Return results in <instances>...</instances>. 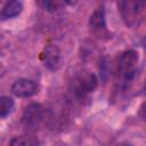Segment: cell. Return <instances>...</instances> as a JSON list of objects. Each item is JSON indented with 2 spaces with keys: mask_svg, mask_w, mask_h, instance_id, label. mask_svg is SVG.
Segmentation results:
<instances>
[{
  "mask_svg": "<svg viewBox=\"0 0 146 146\" xmlns=\"http://www.w3.org/2000/svg\"><path fill=\"white\" fill-rule=\"evenodd\" d=\"M143 1H145V2H146V0H143Z\"/></svg>",
  "mask_w": 146,
  "mask_h": 146,
  "instance_id": "obj_14",
  "label": "cell"
},
{
  "mask_svg": "<svg viewBox=\"0 0 146 146\" xmlns=\"http://www.w3.org/2000/svg\"><path fill=\"white\" fill-rule=\"evenodd\" d=\"M52 114L50 116V120L54 122V125L55 123H63L64 120L66 119V114H67V111H66V107L63 105V104H57L55 106V108H52Z\"/></svg>",
  "mask_w": 146,
  "mask_h": 146,
  "instance_id": "obj_9",
  "label": "cell"
},
{
  "mask_svg": "<svg viewBox=\"0 0 146 146\" xmlns=\"http://www.w3.org/2000/svg\"><path fill=\"white\" fill-rule=\"evenodd\" d=\"M43 119H44V108L42 107V105L38 103H32L25 107L22 115V123L26 129L32 130L39 127V124L43 121Z\"/></svg>",
  "mask_w": 146,
  "mask_h": 146,
  "instance_id": "obj_4",
  "label": "cell"
},
{
  "mask_svg": "<svg viewBox=\"0 0 146 146\" xmlns=\"http://www.w3.org/2000/svg\"><path fill=\"white\" fill-rule=\"evenodd\" d=\"M98 84L96 75L91 72H83L75 76L71 83V90L75 99L83 100L88 94L92 92Z\"/></svg>",
  "mask_w": 146,
  "mask_h": 146,
  "instance_id": "obj_2",
  "label": "cell"
},
{
  "mask_svg": "<svg viewBox=\"0 0 146 146\" xmlns=\"http://www.w3.org/2000/svg\"><path fill=\"white\" fill-rule=\"evenodd\" d=\"M23 9L22 3L18 0H9L1 10V18L2 19H9L18 16Z\"/></svg>",
  "mask_w": 146,
  "mask_h": 146,
  "instance_id": "obj_8",
  "label": "cell"
},
{
  "mask_svg": "<svg viewBox=\"0 0 146 146\" xmlns=\"http://www.w3.org/2000/svg\"><path fill=\"white\" fill-rule=\"evenodd\" d=\"M43 62H44V66L47 68L51 70V71H55V70H57L60 66L62 56H60V51H59L57 46L48 44L44 48Z\"/></svg>",
  "mask_w": 146,
  "mask_h": 146,
  "instance_id": "obj_7",
  "label": "cell"
},
{
  "mask_svg": "<svg viewBox=\"0 0 146 146\" xmlns=\"http://www.w3.org/2000/svg\"><path fill=\"white\" fill-rule=\"evenodd\" d=\"M65 3H68V5H73V3H75L76 2V0H63Z\"/></svg>",
  "mask_w": 146,
  "mask_h": 146,
  "instance_id": "obj_13",
  "label": "cell"
},
{
  "mask_svg": "<svg viewBox=\"0 0 146 146\" xmlns=\"http://www.w3.org/2000/svg\"><path fill=\"white\" fill-rule=\"evenodd\" d=\"M39 90V86L35 81L30 79H18L11 86V91L16 97L26 98L35 95Z\"/></svg>",
  "mask_w": 146,
  "mask_h": 146,
  "instance_id": "obj_5",
  "label": "cell"
},
{
  "mask_svg": "<svg viewBox=\"0 0 146 146\" xmlns=\"http://www.w3.org/2000/svg\"><path fill=\"white\" fill-rule=\"evenodd\" d=\"M39 141L34 138V137H30V136H22V137H15L11 141L10 145L14 146H18V145H23V146H33V145H38Z\"/></svg>",
  "mask_w": 146,
  "mask_h": 146,
  "instance_id": "obj_11",
  "label": "cell"
},
{
  "mask_svg": "<svg viewBox=\"0 0 146 146\" xmlns=\"http://www.w3.org/2000/svg\"><path fill=\"white\" fill-rule=\"evenodd\" d=\"M14 107V100L9 96H2L0 98V116L6 117Z\"/></svg>",
  "mask_w": 146,
  "mask_h": 146,
  "instance_id": "obj_10",
  "label": "cell"
},
{
  "mask_svg": "<svg viewBox=\"0 0 146 146\" xmlns=\"http://www.w3.org/2000/svg\"><path fill=\"white\" fill-rule=\"evenodd\" d=\"M89 27H90L91 32L98 36H103L104 34L107 33L105 11H104L103 7L96 9L92 13V15L90 16V19H89Z\"/></svg>",
  "mask_w": 146,
  "mask_h": 146,
  "instance_id": "obj_6",
  "label": "cell"
},
{
  "mask_svg": "<svg viewBox=\"0 0 146 146\" xmlns=\"http://www.w3.org/2000/svg\"><path fill=\"white\" fill-rule=\"evenodd\" d=\"M120 13L128 26H135L141 18L146 2L143 0H120Z\"/></svg>",
  "mask_w": 146,
  "mask_h": 146,
  "instance_id": "obj_3",
  "label": "cell"
},
{
  "mask_svg": "<svg viewBox=\"0 0 146 146\" xmlns=\"http://www.w3.org/2000/svg\"><path fill=\"white\" fill-rule=\"evenodd\" d=\"M39 3L49 11H52L55 9V0H39Z\"/></svg>",
  "mask_w": 146,
  "mask_h": 146,
  "instance_id": "obj_12",
  "label": "cell"
},
{
  "mask_svg": "<svg viewBox=\"0 0 146 146\" xmlns=\"http://www.w3.org/2000/svg\"><path fill=\"white\" fill-rule=\"evenodd\" d=\"M138 52L135 50L123 51L116 62V76L121 83H127L133 79L137 71Z\"/></svg>",
  "mask_w": 146,
  "mask_h": 146,
  "instance_id": "obj_1",
  "label": "cell"
}]
</instances>
